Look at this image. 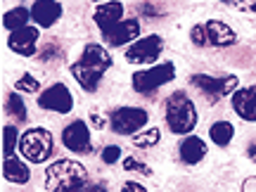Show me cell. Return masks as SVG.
I'll return each mask as SVG.
<instances>
[{
  "mask_svg": "<svg viewBox=\"0 0 256 192\" xmlns=\"http://www.w3.org/2000/svg\"><path fill=\"white\" fill-rule=\"evenodd\" d=\"M110 66H112V57L104 48L102 46H88L86 50H83L81 60L72 66V74H74V78L81 83L83 90L92 92L95 88H98L102 74L107 72Z\"/></svg>",
  "mask_w": 256,
  "mask_h": 192,
  "instance_id": "cell-1",
  "label": "cell"
},
{
  "mask_svg": "<svg viewBox=\"0 0 256 192\" xmlns=\"http://www.w3.org/2000/svg\"><path fill=\"white\" fill-rule=\"evenodd\" d=\"M88 183L86 166L72 159H60L46 171V188L50 192H78Z\"/></svg>",
  "mask_w": 256,
  "mask_h": 192,
  "instance_id": "cell-2",
  "label": "cell"
},
{
  "mask_svg": "<svg viewBox=\"0 0 256 192\" xmlns=\"http://www.w3.org/2000/svg\"><path fill=\"white\" fill-rule=\"evenodd\" d=\"M166 124L178 136L190 133L197 126V110L185 92H174L166 100Z\"/></svg>",
  "mask_w": 256,
  "mask_h": 192,
  "instance_id": "cell-3",
  "label": "cell"
},
{
  "mask_svg": "<svg viewBox=\"0 0 256 192\" xmlns=\"http://www.w3.org/2000/svg\"><path fill=\"white\" fill-rule=\"evenodd\" d=\"M19 152L26 156L28 162L40 164L52 154V136L46 128H31L19 138Z\"/></svg>",
  "mask_w": 256,
  "mask_h": 192,
  "instance_id": "cell-4",
  "label": "cell"
},
{
  "mask_svg": "<svg viewBox=\"0 0 256 192\" xmlns=\"http://www.w3.org/2000/svg\"><path fill=\"white\" fill-rule=\"evenodd\" d=\"M192 83L200 88L206 98H209L211 102L214 100H220V98H226V95H230V92L238 90V76H232V74H228V76H206V74H194L192 76Z\"/></svg>",
  "mask_w": 256,
  "mask_h": 192,
  "instance_id": "cell-5",
  "label": "cell"
},
{
  "mask_svg": "<svg viewBox=\"0 0 256 192\" xmlns=\"http://www.w3.org/2000/svg\"><path fill=\"white\" fill-rule=\"evenodd\" d=\"M174 76H176V66L171 62L156 64L152 69L133 74V88H136L138 92H152V90H156V88H162L164 83L174 81Z\"/></svg>",
  "mask_w": 256,
  "mask_h": 192,
  "instance_id": "cell-6",
  "label": "cell"
},
{
  "mask_svg": "<svg viewBox=\"0 0 256 192\" xmlns=\"http://www.w3.org/2000/svg\"><path fill=\"white\" fill-rule=\"evenodd\" d=\"M147 124V112L138 107H121L112 114V128L119 136H133Z\"/></svg>",
  "mask_w": 256,
  "mask_h": 192,
  "instance_id": "cell-7",
  "label": "cell"
},
{
  "mask_svg": "<svg viewBox=\"0 0 256 192\" xmlns=\"http://www.w3.org/2000/svg\"><path fill=\"white\" fill-rule=\"evenodd\" d=\"M162 50H164V40H162V36H145V38L136 40L133 46L128 48L126 60L128 62H133V64H150L162 55Z\"/></svg>",
  "mask_w": 256,
  "mask_h": 192,
  "instance_id": "cell-8",
  "label": "cell"
},
{
  "mask_svg": "<svg viewBox=\"0 0 256 192\" xmlns=\"http://www.w3.org/2000/svg\"><path fill=\"white\" fill-rule=\"evenodd\" d=\"M38 104H40L43 110H52V112H60V114H66V112H72V107H74V98L66 86L55 83V86H50V88L38 98Z\"/></svg>",
  "mask_w": 256,
  "mask_h": 192,
  "instance_id": "cell-9",
  "label": "cell"
},
{
  "mask_svg": "<svg viewBox=\"0 0 256 192\" xmlns=\"http://www.w3.org/2000/svg\"><path fill=\"white\" fill-rule=\"evenodd\" d=\"M62 140L72 152H90V130L83 121H74L64 128Z\"/></svg>",
  "mask_w": 256,
  "mask_h": 192,
  "instance_id": "cell-10",
  "label": "cell"
},
{
  "mask_svg": "<svg viewBox=\"0 0 256 192\" xmlns=\"http://www.w3.org/2000/svg\"><path fill=\"white\" fill-rule=\"evenodd\" d=\"M204 34H206V46H216V48H228L232 43H238V34L218 19H211L204 24Z\"/></svg>",
  "mask_w": 256,
  "mask_h": 192,
  "instance_id": "cell-11",
  "label": "cell"
},
{
  "mask_svg": "<svg viewBox=\"0 0 256 192\" xmlns=\"http://www.w3.org/2000/svg\"><path fill=\"white\" fill-rule=\"evenodd\" d=\"M138 36H140V24H138V19L119 22V24H114L110 31H104V40H107L112 48L126 46L130 40H136Z\"/></svg>",
  "mask_w": 256,
  "mask_h": 192,
  "instance_id": "cell-12",
  "label": "cell"
},
{
  "mask_svg": "<svg viewBox=\"0 0 256 192\" xmlns=\"http://www.w3.org/2000/svg\"><path fill=\"white\" fill-rule=\"evenodd\" d=\"M232 110L240 119L256 121V86L240 88L232 92Z\"/></svg>",
  "mask_w": 256,
  "mask_h": 192,
  "instance_id": "cell-13",
  "label": "cell"
},
{
  "mask_svg": "<svg viewBox=\"0 0 256 192\" xmlns=\"http://www.w3.org/2000/svg\"><path fill=\"white\" fill-rule=\"evenodd\" d=\"M36 40H38V28L34 26H22L17 31H12V36H10V48L19 52V55H34L36 52Z\"/></svg>",
  "mask_w": 256,
  "mask_h": 192,
  "instance_id": "cell-14",
  "label": "cell"
},
{
  "mask_svg": "<svg viewBox=\"0 0 256 192\" xmlns=\"http://www.w3.org/2000/svg\"><path fill=\"white\" fill-rule=\"evenodd\" d=\"M31 17L40 26H52L62 17V5L55 0H36V5L31 8Z\"/></svg>",
  "mask_w": 256,
  "mask_h": 192,
  "instance_id": "cell-15",
  "label": "cell"
},
{
  "mask_svg": "<svg viewBox=\"0 0 256 192\" xmlns=\"http://www.w3.org/2000/svg\"><path fill=\"white\" fill-rule=\"evenodd\" d=\"M121 17H124V5L116 0H110V2H104L95 10V22L102 31H110L114 24H119Z\"/></svg>",
  "mask_w": 256,
  "mask_h": 192,
  "instance_id": "cell-16",
  "label": "cell"
},
{
  "mask_svg": "<svg viewBox=\"0 0 256 192\" xmlns=\"http://www.w3.org/2000/svg\"><path fill=\"white\" fill-rule=\"evenodd\" d=\"M204 156H206V145H204L202 138L190 136L180 142V159H183L185 164H197Z\"/></svg>",
  "mask_w": 256,
  "mask_h": 192,
  "instance_id": "cell-17",
  "label": "cell"
},
{
  "mask_svg": "<svg viewBox=\"0 0 256 192\" xmlns=\"http://www.w3.org/2000/svg\"><path fill=\"white\" fill-rule=\"evenodd\" d=\"M2 176L12 180V183H26L28 180V168L24 162H19L17 156H5V164H2Z\"/></svg>",
  "mask_w": 256,
  "mask_h": 192,
  "instance_id": "cell-18",
  "label": "cell"
},
{
  "mask_svg": "<svg viewBox=\"0 0 256 192\" xmlns=\"http://www.w3.org/2000/svg\"><path fill=\"white\" fill-rule=\"evenodd\" d=\"M209 136L218 147H226V145H230V140L235 136V128H232L230 121H216V124L211 126Z\"/></svg>",
  "mask_w": 256,
  "mask_h": 192,
  "instance_id": "cell-19",
  "label": "cell"
},
{
  "mask_svg": "<svg viewBox=\"0 0 256 192\" xmlns=\"http://www.w3.org/2000/svg\"><path fill=\"white\" fill-rule=\"evenodd\" d=\"M28 17H31V12H28L26 8H14L2 17V24H5V28H10V31H17V28L26 26Z\"/></svg>",
  "mask_w": 256,
  "mask_h": 192,
  "instance_id": "cell-20",
  "label": "cell"
},
{
  "mask_svg": "<svg viewBox=\"0 0 256 192\" xmlns=\"http://www.w3.org/2000/svg\"><path fill=\"white\" fill-rule=\"evenodd\" d=\"M8 112L19 121L26 119V107H24V100L19 98L17 92H12V95L8 98Z\"/></svg>",
  "mask_w": 256,
  "mask_h": 192,
  "instance_id": "cell-21",
  "label": "cell"
},
{
  "mask_svg": "<svg viewBox=\"0 0 256 192\" xmlns=\"http://www.w3.org/2000/svg\"><path fill=\"white\" fill-rule=\"evenodd\" d=\"M159 138H162L159 128H150V130H145V133H140V136L133 138V142H136L138 147H154L156 142H159Z\"/></svg>",
  "mask_w": 256,
  "mask_h": 192,
  "instance_id": "cell-22",
  "label": "cell"
},
{
  "mask_svg": "<svg viewBox=\"0 0 256 192\" xmlns=\"http://www.w3.org/2000/svg\"><path fill=\"white\" fill-rule=\"evenodd\" d=\"M17 128L14 126H5V133H2V152H5V156H12V152H14V145H17Z\"/></svg>",
  "mask_w": 256,
  "mask_h": 192,
  "instance_id": "cell-23",
  "label": "cell"
},
{
  "mask_svg": "<svg viewBox=\"0 0 256 192\" xmlns=\"http://www.w3.org/2000/svg\"><path fill=\"white\" fill-rule=\"evenodd\" d=\"M17 90H24V92H36L38 90V81L31 76V74H24L22 78L17 81Z\"/></svg>",
  "mask_w": 256,
  "mask_h": 192,
  "instance_id": "cell-24",
  "label": "cell"
},
{
  "mask_svg": "<svg viewBox=\"0 0 256 192\" xmlns=\"http://www.w3.org/2000/svg\"><path fill=\"white\" fill-rule=\"evenodd\" d=\"M124 168H126V171H140V174H145V176L152 174V171H150V166L136 162L133 156H126V159H124Z\"/></svg>",
  "mask_w": 256,
  "mask_h": 192,
  "instance_id": "cell-25",
  "label": "cell"
},
{
  "mask_svg": "<svg viewBox=\"0 0 256 192\" xmlns=\"http://www.w3.org/2000/svg\"><path fill=\"white\" fill-rule=\"evenodd\" d=\"M119 156H121L119 147L110 145V147H104V152H102V162H104V164H114V162H119Z\"/></svg>",
  "mask_w": 256,
  "mask_h": 192,
  "instance_id": "cell-26",
  "label": "cell"
},
{
  "mask_svg": "<svg viewBox=\"0 0 256 192\" xmlns=\"http://www.w3.org/2000/svg\"><path fill=\"white\" fill-rule=\"evenodd\" d=\"M192 43L194 46H206V34H204V24H197V26L192 28Z\"/></svg>",
  "mask_w": 256,
  "mask_h": 192,
  "instance_id": "cell-27",
  "label": "cell"
},
{
  "mask_svg": "<svg viewBox=\"0 0 256 192\" xmlns=\"http://www.w3.org/2000/svg\"><path fill=\"white\" fill-rule=\"evenodd\" d=\"M121 192H147V190L140 183H126L124 188H121Z\"/></svg>",
  "mask_w": 256,
  "mask_h": 192,
  "instance_id": "cell-28",
  "label": "cell"
},
{
  "mask_svg": "<svg viewBox=\"0 0 256 192\" xmlns=\"http://www.w3.org/2000/svg\"><path fill=\"white\" fill-rule=\"evenodd\" d=\"M242 192H256V178H247L244 183H242Z\"/></svg>",
  "mask_w": 256,
  "mask_h": 192,
  "instance_id": "cell-29",
  "label": "cell"
},
{
  "mask_svg": "<svg viewBox=\"0 0 256 192\" xmlns=\"http://www.w3.org/2000/svg\"><path fill=\"white\" fill-rule=\"evenodd\" d=\"M78 192H107V190H104L102 185H88V183H86V185H83V188H81V190H78Z\"/></svg>",
  "mask_w": 256,
  "mask_h": 192,
  "instance_id": "cell-30",
  "label": "cell"
},
{
  "mask_svg": "<svg viewBox=\"0 0 256 192\" xmlns=\"http://www.w3.org/2000/svg\"><path fill=\"white\" fill-rule=\"evenodd\" d=\"M247 154H249V159H252V162H256V142H252V145H249Z\"/></svg>",
  "mask_w": 256,
  "mask_h": 192,
  "instance_id": "cell-31",
  "label": "cell"
},
{
  "mask_svg": "<svg viewBox=\"0 0 256 192\" xmlns=\"http://www.w3.org/2000/svg\"><path fill=\"white\" fill-rule=\"evenodd\" d=\"M252 10H256V0H252V5H249Z\"/></svg>",
  "mask_w": 256,
  "mask_h": 192,
  "instance_id": "cell-32",
  "label": "cell"
},
{
  "mask_svg": "<svg viewBox=\"0 0 256 192\" xmlns=\"http://www.w3.org/2000/svg\"><path fill=\"white\" fill-rule=\"evenodd\" d=\"M223 2H230V0H223Z\"/></svg>",
  "mask_w": 256,
  "mask_h": 192,
  "instance_id": "cell-33",
  "label": "cell"
}]
</instances>
